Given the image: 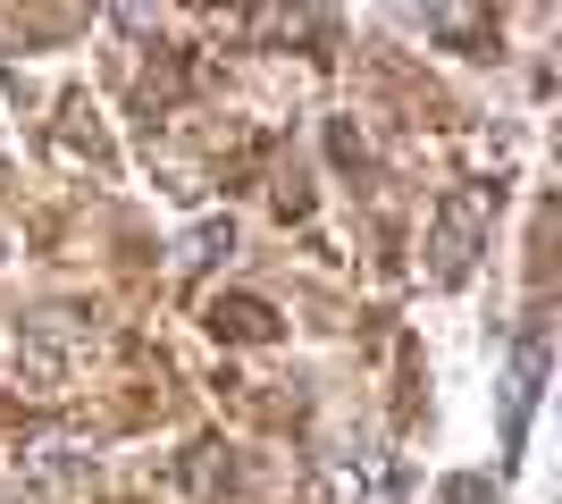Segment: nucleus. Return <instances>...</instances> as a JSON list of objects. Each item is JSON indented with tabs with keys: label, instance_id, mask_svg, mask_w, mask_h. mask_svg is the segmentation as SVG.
Returning a JSON list of instances; mask_svg holds the SVG:
<instances>
[{
	"label": "nucleus",
	"instance_id": "423d86ee",
	"mask_svg": "<svg viewBox=\"0 0 562 504\" xmlns=\"http://www.w3.org/2000/svg\"><path fill=\"white\" fill-rule=\"evenodd\" d=\"M446 504H495V480H487V471H453V480H446Z\"/></svg>",
	"mask_w": 562,
	"mask_h": 504
},
{
	"label": "nucleus",
	"instance_id": "20e7f679",
	"mask_svg": "<svg viewBox=\"0 0 562 504\" xmlns=\"http://www.w3.org/2000/svg\"><path fill=\"white\" fill-rule=\"evenodd\" d=\"M420 25H428V34H453V43H487V34H495L479 9H428Z\"/></svg>",
	"mask_w": 562,
	"mask_h": 504
},
{
	"label": "nucleus",
	"instance_id": "f257e3e1",
	"mask_svg": "<svg viewBox=\"0 0 562 504\" xmlns=\"http://www.w3.org/2000/svg\"><path fill=\"white\" fill-rule=\"evenodd\" d=\"M495 227V193L487 186H453L428 219V287H462L470 269H479V244Z\"/></svg>",
	"mask_w": 562,
	"mask_h": 504
},
{
	"label": "nucleus",
	"instance_id": "7ed1b4c3",
	"mask_svg": "<svg viewBox=\"0 0 562 504\" xmlns=\"http://www.w3.org/2000/svg\"><path fill=\"white\" fill-rule=\"evenodd\" d=\"M352 471H361L352 504H403V471H395V455H386L378 437H361V455H352Z\"/></svg>",
	"mask_w": 562,
	"mask_h": 504
},
{
	"label": "nucleus",
	"instance_id": "39448f33",
	"mask_svg": "<svg viewBox=\"0 0 562 504\" xmlns=\"http://www.w3.org/2000/svg\"><path fill=\"white\" fill-rule=\"evenodd\" d=\"M218 244H235V227H227V219L193 227V236H186V253H177V269H211V261H218Z\"/></svg>",
	"mask_w": 562,
	"mask_h": 504
},
{
	"label": "nucleus",
	"instance_id": "f03ea898",
	"mask_svg": "<svg viewBox=\"0 0 562 504\" xmlns=\"http://www.w3.org/2000/svg\"><path fill=\"white\" fill-rule=\"evenodd\" d=\"M546 361H554V328L546 320H520L513 354H504V455H520V437H529V412H538L546 395Z\"/></svg>",
	"mask_w": 562,
	"mask_h": 504
}]
</instances>
